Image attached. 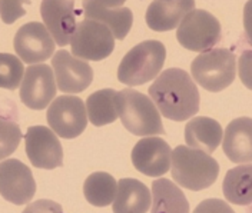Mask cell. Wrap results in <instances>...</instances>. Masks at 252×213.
Returning a JSON list of instances; mask_svg holds the SVG:
<instances>
[{"instance_id": "6da1fadb", "label": "cell", "mask_w": 252, "mask_h": 213, "mask_svg": "<svg viewBox=\"0 0 252 213\" xmlns=\"http://www.w3.org/2000/svg\"><path fill=\"white\" fill-rule=\"evenodd\" d=\"M149 96L159 113L173 122H184L199 110L201 96L192 77L182 69L162 72L149 88Z\"/></svg>"}, {"instance_id": "7a4b0ae2", "label": "cell", "mask_w": 252, "mask_h": 213, "mask_svg": "<svg viewBox=\"0 0 252 213\" xmlns=\"http://www.w3.org/2000/svg\"><path fill=\"white\" fill-rule=\"evenodd\" d=\"M171 166L173 181L195 192L212 186L220 175V165L212 156L184 145L173 149Z\"/></svg>"}, {"instance_id": "3957f363", "label": "cell", "mask_w": 252, "mask_h": 213, "mask_svg": "<svg viewBox=\"0 0 252 213\" xmlns=\"http://www.w3.org/2000/svg\"><path fill=\"white\" fill-rule=\"evenodd\" d=\"M166 49L159 40H146L132 47L118 67V80L126 86H139L160 75Z\"/></svg>"}, {"instance_id": "277c9868", "label": "cell", "mask_w": 252, "mask_h": 213, "mask_svg": "<svg viewBox=\"0 0 252 213\" xmlns=\"http://www.w3.org/2000/svg\"><path fill=\"white\" fill-rule=\"evenodd\" d=\"M118 112L122 124L132 135L154 136L165 133L158 107L141 91L135 89L118 91Z\"/></svg>"}, {"instance_id": "5b68a950", "label": "cell", "mask_w": 252, "mask_h": 213, "mask_svg": "<svg viewBox=\"0 0 252 213\" xmlns=\"http://www.w3.org/2000/svg\"><path fill=\"white\" fill-rule=\"evenodd\" d=\"M190 72L201 88L218 93L226 89L235 79V55L228 49H211L202 52L192 61Z\"/></svg>"}, {"instance_id": "8992f818", "label": "cell", "mask_w": 252, "mask_h": 213, "mask_svg": "<svg viewBox=\"0 0 252 213\" xmlns=\"http://www.w3.org/2000/svg\"><path fill=\"white\" fill-rule=\"evenodd\" d=\"M176 39L181 46L192 52L211 50L220 40V20L206 10L195 9L178 26Z\"/></svg>"}, {"instance_id": "52a82bcc", "label": "cell", "mask_w": 252, "mask_h": 213, "mask_svg": "<svg viewBox=\"0 0 252 213\" xmlns=\"http://www.w3.org/2000/svg\"><path fill=\"white\" fill-rule=\"evenodd\" d=\"M72 53L83 61H103L115 49V36L102 23L94 20H82L70 39Z\"/></svg>"}, {"instance_id": "ba28073f", "label": "cell", "mask_w": 252, "mask_h": 213, "mask_svg": "<svg viewBox=\"0 0 252 213\" xmlns=\"http://www.w3.org/2000/svg\"><path fill=\"white\" fill-rule=\"evenodd\" d=\"M47 123L56 136L75 139L88 126V112L76 96H58L47 109Z\"/></svg>"}, {"instance_id": "9c48e42d", "label": "cell", "mask_w": 252, "mask_h": 213, "mask_svg": "<svg viewBox=\"0 0 252 213\" xmlns=\"http://www.w3.org/2000/svg\"><path fill=\"white\" fill-rule=\"evenodd\" d=\"M56 79L49 64H32L25 70L20 85V99L25 106L43 110L56 99Z\"/></svg>"}, {"instance_id": "30bf717a", "label": "cell", "mask_w": 252, "mask_h": 213, "mask_svg": "<svg viewBox=\"0 0 252 213\" xmlns=\"http://www.w3.org/2000/svg\"><path fill=\"white\" fill-rule=\"evenodd\" d=\"M55 40L46 26L39 22L23 25L15 36L13 46L17 56L28 64H39L55 53Z\"/></svg>"}, {"instance_id": "8fae6325", "label": "cell", "mask_w": 252, "mask_h": 213, "mask_svg": "<svg viewBox=\"0 0 252 213\" xmlns=\"http://www.w3.org/2000/svg\"><path fill=\"white\" fill-rule=\"evenodd\" d=\"M36 193L32 170L17 159L0 162V195L13 205L31 202Z\"/></svg>"}, {"instance_id": "7c38bea8", "label": "cell", "mask_w": 252, "mask_h": 213, "mask_svg": "<svg viewBox=\"0 0 252 213\" xmlns=\"http://www.w3.org/2000/svg\"><path fill=\"white\" fill-rule=\"evenodd\" d=\"M26 154L34 168L56 169L63 165V149L53 130L46 126H31L25 135Z\"/></svg>"}, {"instance_id": "4fadbf2b", "label": "cell", "mask_w": 252, "mask_h": 213, "mask_svg": "<svg viewBox=\"0 0 252 213\" xmlns=\"http://www.w3.org/2000/svg\"><path fill=\"white\" fill-rule=\"evenodd\" d=\"M52 67L58 89L63 93H80L86 91L94 80V70L91 64L75 58L66 50H58L53 55Z\"/></svg>"}, {"instance_id": "5bb4252c", "label": "cell", "mask_w": 252, "mask_h": 213, "mask_svg": "<svg viewBox=\"0 0 252 213\" xmlns=\"http://www.w3.org/2000/svg\"><path fill=\"white\" fill-rule=\"evenodd\" d=\"M132 163L143 175L160 178L171 168L172 151L163 139L148 136L132 149Z\"/></svg>"}, {"instance_id": "9a60e30c", "label": "cell", "mask_w": 252, "mask_h": 213, "mask_svg": "<svg viewBox=\"0 0 252 213\" xmlns=\"http://www.w3.org/2000/svg\"><path fill=\"white\" fill-rule=\"evenodd\" d=\"M40 15L55 43L69 45L78 26L76 16L80 15L75 9V3L67 0H45L40 4Z\"/></svg>"}, {"instance_id": "2e32d148", "label": "cell", "mask_w": 252, "mask_h": 213, "mask_svg": "<svg viewBox=\"0 0 252 213\" xmlns=\"http://www.w3.org/2000/svg\"><path fill=\"white\" fill-rule=\"evenodd\" d=\"M83 13L88 20H94L105 25L112 34L122 40L129 33L133 15L129 7L124 6V1H83Z\"/></svg>"}, {"instance_id": "e0dca14e", "label": "cell", "mask_w": 252, "mask_h": 213, "mask_svg": "<svg viewBox=\"0 0 252 213\" xmlns=\"http://www.w3.org/2000/svg\"><path fill=\"white\" fill-rule=\"evenodd\" d=\"M222 149L234 163H252V119L238 118L226 126Z\"/></svg>"}, {"instance_id": "ac0fdd59", "label": "cell", "mask_w": 252, "mask_h": 213, "mask_svg": "<svg viewBox=\"0 0 252 213\" xmlns=\"http://www.w3.org/2000/svg\"><path fill=\"white\" fill-rule=\"evenodd\" d=\"M192 10H195V1L190 0H155L146 10V25L155 31L172 30Z\"/></svg>"}, {"instance_id": "d6986e66", "label": "cell", "mask_w": 252, "mask_h": 213, "mask_svg": "<svg viewBox=\"0 0 252 213\" xmlns=\"http://www.w3.org/2000/svg\"><path fill=\"white\" fill-rule=\"evenodd\" d=\"M152 206V195L145 183L138 179L126 178L118 182L113 213H146Z\"/></svg>"}, {"instance_id": "ffe728a7", "label": "cell", "mask_w": 252, "mask_h": 213, "mask_svg": "<svg viewBox=\"0 0 252 213\" xmlns=\"http://www.w3.org/2000/svg\"><path fill=\"white\" fill-rule=\"evenodd\" d=\"M222 126L215 119L196 116L185 126V142L192 149L211 154L222 142Z\"/></svg>"}, {"instance_id": "44dd1931", "label": "cell", "mask_w": 252, "mask_h": 213, "mask_svg": "<svg viewBox=\"0 0 252 213\" xmlns=\"http://www.w3.org/2000/svg\"><path fill=\"white\" fill-rule=\"evenodd\" d=\"M151 213H189L188 199L172 181H154Z\"/></svg>"}, {"instance_id": "7402d4cb", "label": "cell", "mask_w": 252, "mask_h": 213, "mask_svg": "<svg viewBox=\"0 0 252 213\" xmlns=\"http://www.w3.org/2000/svg\"><path fill=\"white\" fill-rule=\"evenodd\" d=\"M222 190L225 199L234 205H252V163L239 165L228 170L222 183Z\"/></svg>"}, {"instance_id": "603a6c76", "label": "cell", "mask_w": 252, "mask_h": 213, "mask_svg": "<svg viewBox=\"0 0 252 213\" xmlns=\"http://www.w3.org/2000/svg\"><path fill=\"white\" fill-rule=\"evenodd\" d=\"M88 119L94 126H105L113 123L118 116V91L102 89L92 93L86 100Z\"/></svg>"}, {"instance_id": "cb8c5ba5", "label": "cell", "mask_w": 252, "mask_h": 213, "mask_svg": "<svg viewBox=\"0 0 252 213\" xmlns=\"http://www.w3.org/2000/svg\"><path fill=\"white\" fill-rule=\"evenodd\" d=\"M118 183L115 178L106 172H94L83 184V195L86 200L97 208H105L113 203Z\"/></svg>"}, {"instance_id": "d4e9b609", "label": "cell", "mask_w": 252, "mask_h": 213, "mask_svg": "<svg viewBox=\"0 0 252 213\" xmlns=\"http://www.w3.org/2000/svg\"><path fill=\"white\" fill-rule=\"evenodd\" d=\"M23 63L10 53H0V88L15 91L23 80Z\"/></svg>"}, {"instance_id": "484cf974", "label": "cell", "mask_w": 252, "mask_h": 213, "mask_svg": "<svg viewBox=\"0 0 252 213\" xmlns=\"http://www.w3.org/2000/svg\"><path fill=\"white\" fill-rule=\"evenodd\" d=\"M22 140V132L15 119L0 115V160L15 152Z\"/></svg>"}, {"instance_id": "4316f807", "label": "cell", "mask_w": 252, "mask_h": 213, "mask_svg": "<svg viewBox=\"0 0 252 213\" xmlns=\"http://www.w3.org/2000/svg\"><path fill=\"white\" fill-rule=\"evenodd\" d=\"M238 73L245 88L252 91V50H245L238 61Z\"/></svg>"}, {"instance_id": "83f0119b", "label": "cell", "mask_w": 252, "mask_h": 213, "mask_svg": "<svg viewBox=\"0 0 252 213\" xmlns=\"http://www.w3.org/2000/svg\"><path fill=\"white\" fill-rule=\"evenodd\" d=\"M193 213H235L234 209L220 199H206L201 202Z\"/></svg>"}, {"instance_id": "f1b7e54d", "label": "cell", "mask_w": 252, "mask_h": 213, "mask_svg": "<svg viewBox=\"0 0 252 213\" xmlns=\"http://www.w3.org/2000/svg\"><path fill=\"white\" fill-rule=\"evenodd\" d=\"M20 1H0V15L4 23H13L17 17L26 15Z\"/></svg>"}, {"instance_id": "f546056e", "label": "cell", "mask_w": 252, "mask_h": 213, "mask_svg": "<svg viewBox=\"0 0 252 213\" xmlns=\"http://www.w3.org/2000/svg\"><path fill=\"white\" fill-rule=\"evenodd\" d=\"M23 213H63V209L59 203L53 200L40 199L28 205V208L23 211Z\"/></svg>"}, {"instance_id": "4dcf8cb0", "label": "cell", "mask_w": 252, "mask_h": 213, "mask_svg": "<svg viewBox=\"0 0 252 213\" xmlns=\"http://www.w3.org/2000/svg\"><path fill=\"white\" fill-rule=\"evenodd\" d=\"M244 30L247 42L252 46V0L247 1L244 7Z\"/></svg>"}]
</instances>
